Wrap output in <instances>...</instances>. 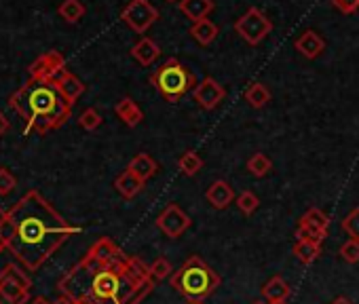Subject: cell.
I'll list each match as a JSON object with an SVG mask.
<instances>
[{
	"mask_svg": "<svg viewBox=\"0 0 359 304\" xmlns=\"http://www.w3.org/2000/svg\"><path fill=\"white\" fill-rule=\"evenodd\" d=\"M7 131H9V119L0 112V135H5Z\"/></svg>",
	"mask_w": 359,
	"mask_h": 304,
	"instance_id": "35",
	"label": "cell"
},
{
	"mask_svg": "<svg viewBox=\"0 0 359 304\" xmlns=\"http://www.w3.org/2000/svg\"><path fill=\"white\" fill-rule=\"evenodd\" d=\"M273 169V161L265 154V152H256L254 156H249L247 161V172L254 176V178H265L271 174Z\"/></svg>",
	"mask_w": 359,
	"mask_h": 304,
	"instance_id": "26",
	"label": "cell"
},
{
	"mask_svg": "<svg viewBox=\"0 0 359 304\" xmlns=\"http://www.w3.org/2000/svg\"><path fill=\"white\" fill-rule=\"evenodd\" d=\"M53 81L57 83L61 95L66 97L72 106H74V101L85 93V85H83V81H81L79 77H74L72 72H66V74H61V77H57V79H53Z\"/></svg>",
	"mask_w": 359,
	"mask_h": 304,
	"instance_id": "20",
	"label": "cell"
},
{
	"mask_svg": "<svg viewBox=\"0 0 359 304\" xmlns=\"http://www.w3.org/2000/svg\"><path fill=\"white\" fill-rule=\"evenodd\" d=\"M294 49H296L307 59H317L325 51V41H323V37L319 32L305 30L300 37L294 41Z\"/></svg>",
	"mask_w": 359,
	"mask_h": 304,
	"instance_id": "13",
	"label": "cell"
},
{
	"mask_svg": "<svg viewBox=\"0 0 359 304\" xmlns=\"http://www.w3.org/2000/svg\"><path fill=\"white\" fill-rule=\"evenodd\" d=\"M340 228L351 236V239L359 241V207H353L340 222Z\"/></svg>",
	"mask_w": 359,
	"mask_h": 304,
	"instance_id": "30",
	"label": "cell"
},
{
	"mask_svg": "<svg viewBox=\"0 0 359 304\" xmlns=\"http://www.w3.org/2000/svg\"><path fill=\"white\" fill-rule=\"evenodd\" d=\"M121 19L138 34H146V30L158 19V9L150 0H132L123 11Z\"/></svg>",
	"mask_w": 359,
	"mask_h": 304,
	"instance_id": "9",
	"label": "cell"
},
{
	"mask_svg": "<svg viewBox=\"0 0 359 304\" xmlns=\"http://www.w3.org/2000/svg\"><path fill=\"white\" fill-rule=\"evenodd\" d=\"M205 199L214 210H226L235 201V190L231 188V184H228L226 180H216L209 184Z\"/></svg>",
	"mask_w": 359,
	"mask_h": 304,
	"instance_id": "14",
	"label": "cell"
},
{
	"mask_svg": "<svg viewBox=\"0 0 359 304\" xmlns=\"http://www.w3.org/2000/svg\"><path fill=\"white\" fill-rule=\"evenodd\" d=\"M192 97H194V101H197V104H199L203 110L212 112V110H216V108L222 104V101H224L226 89H224L216 79L205 77L197 87H194Z\"/></svg>",
	"mask_w": 359,
	"mask_h": 304,
	"instance_id": "12",
	"label": "cell"
},
{
	"mask_svg": "<svg viewBox=\"0 0 359 304\" xmlns=\"http://www.w3.org/2000/svg\"><path fill=\"white\" fill-rule=\"evenodd\" d=\"M114 112L116 116L127 125V127H138L142 121H144V112L142 108L136 104L132 97H123L119 104L114 106Z\"/></svg>",
	"mask_w": 359,
	"mask_h": 304,
	"instance_id": "16",
	"label": "cell"
},
{
	"mask_svg": "<svg viewBox=\"0 0 359 304\" xmlns=\"http://www.w3.org/2000/svg\"><path fill=\"white\" fill-rule=\"evenodd\" d=\"M332 7L338 9L342 15H353L359 11V0H330Z\"/></svg>",
	"mask_w": 359,
	"mask_h": 304,
	"instance_id": "34",
	"label": "cell"
},
{
	"mask_svg": "<svg viewBox=\"0 0 359 304\" xmlns=\"http://www.w3.org/2000/svg\"><path fill=\"white\" fill-rule=\"evenodd\" d=\"M66 59L59 51H47L30 65V79L32 81H49L66 74Z\"/></svg>",
	"mask_w": 359,
	"mask_h": 304,
	"instance_id": "11",
	"label": "cell"
},
{
	"mask_svg": "<svg viewBox=\"0 0 359 304\" xmlns=\"http://www.w3.org/2000/svg\"><path fill=\"white\" fill-rule=\"evenodd\" d=\"M55 304H74V300H70L68 296H63V294H59V300H57Z\"/></svg>",
	"mask_w": 359,
	"mask_h": 304,
	"instance_id": "38",
	"label": "cell"
},
{
	"mask_svg": "<svg viewBox=\"0 0 359 304\" xmlns=\"http://www.w3.org/2000/svg\"><path fill=\"white\" fill-rule=\"evenodd\" d=\"M132 55H134V59H136L140 65L148 68V65H152V63L158 59V55H161V47H158L152 39L144 37V39H140V41L134 45Z\"/></svg>",
	"mask_w": 359,
	"mask_h": 304,
	"instance_id": "17",
	"label": "cell"
},
{
	"mask_svg": "<svg viewBox=\"0 0 359 304\" xmlns=\"http://www.w3.org/2000/svg\"><path fill=\"white\" fill-rule=\"evenodd\" d=\"M32 279L25 270L15 264H7L0 270V304H28Z\"/></svg>",
	"mask_w": 359,
	"mask_h": 304,
	"instance_id": "6",
	"label": "cell"
},
{
	"mask_svg": "<svg viewBox=\"0 0 359 304\" xmlns=\"http://www.w3.org/2000/svg\"><path fill=\"white\" fill-rule=\"evenodd\" d=\"M28 304H55V302H51V300H47L45 296H37V298H32Z\"/></svg>",
	"mask_w": 359,
	"mask_h": 304,
	"instance_id": "36",
	"label": "cell"
},
{
	"mask_svg": "<svg viewBox=\"0 0 359 304\" xmlns=\"http://www.w3.org/2000/svg\"><path fill=\"white\" fill-rule=\"evenodd\" d=\"M252 304H269L267 300H256V302H252Z\"/></svg>",
	"mask_w": 359,
	"mask_h": 304,
	"instance_id": "40",
	"label": "cell"
},
{
	"mask_svg": "<svg viewBox=\"0 0 359 304\" xmlns=\"http://www.w3.org/2000/svg\"><path fill=\"white\" fill-rule=\"evenodd\" d=\"M235 32L239 34V37H241L247 45L256 47V45L263 43V41L269 37V34L273 32V21L267 17L265 11H260L258 7H249V9L235 21Z\"/></svg>",
	"mask_w": 359,
	"mask_h": 304,
	"instance_id": "7",
	"label": "cell"
},
{
	"mask_svg": "<svg viewBox=\"0 0 359 304\" xmlns=\"http://www.w3.org/2000/svg\"><path fill=\"white\" fill-rule=\"evenodd\" d=\"M178 169L184 174V176H188V178H194L197 176L201 169H203V159L194 152V150H188V152H184L180 159H178Z\"/></svg>",
	"mask_w": 359,
	"mask_h": 304,
	"instance_id": "24",
	"label": "cell"
},
{
	"mask_svg": "<svg viewBox=\"0 0 359 304\" xmlns=\"http://www.w3.org/2000/svg\"><path fill=\"white\" fill-rule=\"evenodd\" d=\"M165 3H176V0H165Z\"/></svg>",
	"mask_w": 359,
	"mask_h": 304,
	"instance_id": "43",
	"label": "cell"
},
{
	"mask_svg": "<svg viewBox=\"0 0 359 304\" xmlns=\"http://www.w3.org/2000/svg\"><path fill=\"white\" fill-rule=\"evenodd\" d=\"M328 230H330V216L321 212L319 207H311L298 220L294 236H296V241H311L321 245L325 236H328Z\"/></svg>",
	"mask_w": 359,
	"mask_h": 304,
	"instance_id": "8",
	"label": "cell"
},
{
	"mask_svg": "<svg viewBox=\"0 0 359 304\" xmlns=\"http://www.w3.org/2000/svg\"><path fill=\"white\" fill-rule=\"evenodd\" d=\"M3 250H5V245H3V243H0V252H3Z\"/></svg>",
	"mask_w": 359,
	"mask_h": 304,
	"instance_id": "42",
	"label": "cell"
},
{
	"mask_svg": "<svg viewBox=\"0 0 359 304\" xmlns=\"http://www.w3.org/2000/svg\"><path fill=\"white\" fill-rule=\"evenodd\" d=\"M5 218H7V212L0 207V226H3V222H5Z\"/></svg>",
	"mask_w": 359,
	"mask_h": 304,
	"instance_id": "39",
	"label": "cell"
},
{
	"mask_svg": "<svg viewBox=\"0 0 359 304\" xmlns=\"http://www.w3.org/2000/svg\"><path fill=\"white\" fill-rule=\"evenodd\" d=\"M17 180L7 167H0V196H7L15 190Z\"/></svg>",
	"mask_w": 359,
	"mask_h": 304,
	"instance_id": "33",
	"label": "cell"
},
{
	"mask_svg": "<svg viewBox=\"0 0 359 304\" xmlns=\"http://www.w3.org/2000/svg\"><path fill=\"white\" fill-rule=\"evenodd\" d=\"M245 101L252 106V108H256V110H260V108H265L269 101H271V91H269V87L267 85H263V83H252L247 89H245Z\"/></svg>",
	"mask_w": 359,
	"mask_h": 304,
	"instance_id": "23",
	"label": "cell"
},
{
	"mask_svg": "<svg viewBox=\"0 0 359 304\" xmlns=\"http://www.w3.org/2000/svg\"><path fill=\"white\" fill-rule=\"evenodd\" d=\"M214 0H180V11L184 17H188L192 23L203 21L214 11Z\"/></svg>",
	"mask_w": 359,
	"mask_h": 304,
	"instance_id": "15",
	"label": "cell"
},
{
	"mask_svg": "<svg viewBox=\"0 0 359 304\" xmlns=\"http://www.w3.org/2000/svg\"><path fill=\"white\" fill-rule=\"evenodd\" d=\"M9 106L25 119V125L32 121H47L53 129L61 127L72 114V104L61 95L57 83L49 81H32L17 89L9 97Z\"/></svg>",
	"mask_w": 359,
	"mask_h": 304,
	"instance_id": "3",
	"label": "cell"
},
{
	"mask_svg": "<svg viewBox=\"0 0 359 304\" xmlns=\"http://www.w3.org/2000/svg\"><path fill=\"white\" fill-rule=\"evenodd\" d=\"M57 13L68 23H76L85 15V5L81 3V0H63V3L59 5V9H57Z\"/></svg>",
	"mask_w": 359,
	"mask_h": 304,
	"instance_id": "27",
	"label": "cell"
},
{
	"mask_svg": "<svg viewBox=\"0 0 359 304\" xmlns=\"http://www.w3.org/2000/svg\"><path fill=\"white\" fill-rule=\"evenodd\" d=\"M291 254L296 256L302 264H313L321 256V245L311 241H296L291 247Z\"/></svg>",
	"mask_w": 359,
	"mask_h": 304,
	"instance_id": "25",
	"label": "cell"
},
{
	"mask_svg": "<svg viewBox=\"0 0 359 304\" xmlns=\"http://www.w3.org/2000/svg\"><path fill=\"white\" fill-rule=\"evenodd\" d=\"M114 188L116 192L123 196V199H134L142 192L144 188V180H140L134 172H129V169H125V172L114 180Z\"/></svg>",
	"mask_w": 359,
	"mask_h": 304,
	"instance_id": "18",
	"label": "cell"
},
{
	"mask_svg": "<svg viewBox=\"0 0 359 304\" xmlns=\"http://www.w3.org/2000/svg\"><path fill=\"white\" fill-rule=\"evenodd\" d=\"M291 294V287L287 285V281L279 275L271 277L265 285H263V298L267 302H281V300H287Z\"/></svg>",
	"mask_w": 359,
	"mask_h": 304,
	"instance_id": "22",
	"label": "cell"
},
{
	"mask_svg": "<svg viewBox=\"0 0 359 304\" xmlns=\"http://www.w3.org/2000/svg\"><path fill=\"white\" fill-rule=\"evenodd\" d=\"M127 169H129V172H134L140 180L146 182V180H150L158 172V163L148 152H140V154H136L132 161H129Z\"/></svg>",
	"mask_w": 359,
	"mask_h": 304,
	"instance_id": "19",
	"label": "cell"
},
{
	"mask_svg": "<svg viewBox=\"0 0 359 304\" xmlns=\"http://www.w3.org/2000/svg\"><path fill=\"white\" fill-rule=\"evenodd\" d=\"M79 125L87 131H95L97 127L102 125V114L97 112L95 108H87L83 110V114L79 116Z\"/></svg>",
	"mask_w": 359,
	"mask_h": 304,
	"instance_id": "31",
	"label": "cell"
},
{
	"mask_svg": "<svg viewBox=\"0 0 359 304\" xmlns=\"http://www.w3.org/2000/svg\"><path fill=\"white\" fill-rule=\"evenodd\" d=\"M218 34H220V30L212 19L197 21V23H192V28H190V37L197 41L201 47H209L218 39Z\"/></svg>",
	"mask_w": 359,
	"mask_h": 304,
	"instance_id": "21",
	"label": "cell"
},
{
	"mask_svg": "<svg viewBox=\"0 0 359 304\" xmlns=\"http://www.w3.org/2000/svg\"><path fill=\"white\" fill-rule=\"evenodd\" d=\"M235 205L239 207V212L243 216H252L256 214V210L260 207V199L252 192V190H243L237 199H235Z\"/></svg>",
	"mask_w": 359,
	"mask_h": 304,
	"instance_id": "28",
	"label": "cell"
},
{
	"mask_svg": "<svg viewBox=\"0 0 359 304\" xmlns=\"http://www.w3.org/2000/svg\"><path fill=\"white\" fill-rule=\"evenodd\" d=\"M330 304H353V300H351V298H347V296H338V298H334Z\"/></svg>",
	"mask_w": 359,
	"mask_h": 304,
	"instance_id": "37",
	"label": "cell"
},
{
	"mask_svg": "<svg viewBox=\"0 0 359 304\" xmlns=\"http://www.w3.org/2000/svg\"><path fill=\"white\" fill-rule=\"evenodd\" d=\"M150 279L154 281V283H158V281H163V279H167V277H172L174 273H172V262L167 260V258H156L150 266Z\"/></svg>",
	"mask_w": 359,
	"mask_h": 304,
	"instance_id": "29",
	"label": "cell"
},
{
	"mask_svg": "<svg viewBox=\"0 0 359 304\" xmlns=\"http://www.w3.org/2000/svg\"><path fill=\"white\" fill-rule=\"evenodd\" d=\"M269 304H287V300H281V302H269Z\"/></svg>",
	"mask_w": 359,
	"mask_h": 304,
	"instance_id": "41",
	"label": "cell"
},
{
	"mask_svg": "<svg viewBox=\"0 0 359 304\" xmlns=\"http://www.w3.org/2000/svg\"><path fill=\"white\" fill-rule=\"evenodd\" d=\"M150 279V268L136 256L121 252L112 260H102L93 254L72 266L59 279V294L74 302L87 304H127Z\"/></svg>",
	"mask_w": 359,
	"mask_h": 304,
	"instance_id": "2",
	"label": "cell"
},
{
	"mask_svg": "<svg viewBox=\"0 0 359 304\" xmlns=\"http://www.w3.org/2000/svg\"><path fill=\"white\" fill-rule=\"evenodd\" d=\"M76 232H81V228L63 220L39 190H28L7 212L0 226V243L21 262L28 273H37Z\"/></svg>",
	"mask_w": 359,
	"mask_h": 304,
	"instance_id": "1",
	"label": "cell"
},
{
	"mask_svg": "<svg viewBox=\"0 0 359 304\" xmlns=\"http://www.w3.org/2000/svg\"><path fill=\"white\" fill-rule=\"evenodd\" d=\"M150 83L167 101L176 104V101H180L188 93V89H192L194 74L180 59L172 57L167 61H163L150 74Z\"/></svg>",
	"mask_w": 359,
	"mask_h": 304,
	"instance_id": "5",
	"label": "cell"
},
{
	"mask_svg": "<svg viewBox=\"0 0 359 304\" xmlns=\"http://www.w3.org/2000/svg\"><path fill=\"white\" fill-rule=\"evenodd\" d=\"M190 224H192L190 216L184 214V210L176 205V203H170V205L156 216V228L165 236H170V239L182 236L190 228Z\"/></svg>",
	"mask_w": 359,
	"mask_h": 304,
	"instance_id": "10",
	"label": "cell"
},
{
	"mask_svg": "<svg viewBox=\"0 0 359 304\" xmlns=\"http://www.w3.org/2000/svg\"><path fill=\"white\" fill-rule=\"evenodd\" d=\"M340 258L349 264H357L359 262V241L357 239H349L340 245Z\"/></svg>",
	"mask_w": 359,
	"mask_h": 304,
	"instance_id": "32",
	"label": "cell"
},
{
	"mask_svg": "<svg viewBox=\"0 0 359 304\" xmlns=\"http://www.w3.org/2000/svg\"><path fill=\"white\" fill-rule=\"evenodd\" d=\"M172 287L188 302L201 304L220 287V275L199 256H190L178 270H174Z\"/></svg>",
	"mask_w": 359,
	"mask_h": 304,
	"instance_id": "4",
	"label": "cell"
}]
</instances>
